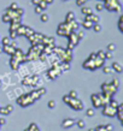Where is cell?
I'll list each match as a JSON object with an SVG mask.
<instances>
[{
  "label": "cell",
  "instance_id": "6da1fadb",
  "mask_svg": "<svg viewBox=\"0 0 123 131\" xmlns=\"http://www.w3.org/2000/svg\"><path fill=\"white\" fill-rule=\"evenodd\" d=\"M105 60L106 59H101V58H95V59H91V58H87V59L83 61L82 66L86 70H89V71H95V69L103 68L105 65Z\"/></svg>",
  "mask_w": 123,
  "mask_h": 131
},
{
  "label": "cell",
  "instance_id": "7a4b0ae2",
  "mask_svg": "<svg viewBox=\"0 0 123 131\" xmlns=\"http://www.w3.org/2000/svg\"><path fill=\"white\" fill-rule=\"evenodd\" d=\"M104 8H106L110 12H121L122 11V5L119 0H104L103 1Z\"/></svg>",
  "mask_w": 123,
  "mask_h": 131
},
{
  "label": "cell",
  "instance_id": "3957f363",
  "mask_svg": "<svg viewBox=\"0 0 123 131\" xmlns=\"http://www.w3.org/2000/svg\"><path fill=\"white\" fill-rule=\"evenodd\" d=\"M16 102H17V105H20L21 107H28V106H32L33 103L35 102V100L30 96L29 93H27V94H23L20 97H17Z\"/></svg>",
  "mask_w": 123,
  "mask_h": 131
},
{
  "label": "cell",
  "instance_id": "277c9868",
  "mask_svg": "<svg viewBox=\"0 0 123 131\" xmlns=\"http://www.w3.org/2000/svg\"><path fill=\"white\" fill-rule=\"evenodd\" d=\"M117 88L113 87L111 84V82H105V83L101 84V93H103L104 95L109 96V97H113L115 94L117 93Z\"/></svg>",
  "mask_w": 123,
  "mask_h": 131
},
{
  "label": "cell",
  "instance_id": "5b68a950",
  "mask_svg": "<svg viewBox=\"0 0 123 131\" xmlns=\"http://www.w3.org/2000/svg\"><path fill=\"white\" fill-rule=\"evenodd\" d=\"M67 105L71 108V110H74V111H82V110L84 108L83 101H81L79 97H74V99L71 97V99L69 100V102H68Z\"/></svg>",
  "mask_w": 123,
  "mask_h": 131
},
{
  "label": "cell",
  "instance_id": "8992f818",
  "mask_svg": "<svg viewBox=\"0 0 123 131\" xmlns=\"http://www.w3.org/2000/svg\"><path fill=\"white\" fill-rule=\"evenodd\" d=\"M70 32H71V30H70V27H69V24L67 22L60 23L58 25V28H57V34L59 36H63V37H68V35Z\"/></svg>",
  "mask_w": 123,
  "mask_h": 131
},
{
  "label": "cell",
  "instance_id": "52a82bcc",
  "mask_svg": "<svg viewBox=\"0 0 123 131\" xmlns=\"http://www.w3.org/2000/svg\"><path fill=\"white\" fill-rule=\"evenodd\" d=\"M103 110H101V113H103V115H105V117H109V118H113L116 115V108L111 107L110 105H105V106H103Z\"/></svg>",
  "mask_w": 123,
  "mask_h": 131
},
{
  "label": "cell",
  "instance_id": "ba28073f",
  "mask_svg": "<svg viewBox=\"0 0 123 131\" xmlns=\"http://www.w3.org/2000/svg\"><path fill=\"white\" fill-rule=\"evenodd\" d=\"M91 101L94 108H101L103 107V101H101V96L100 94H92Z\"/></svg>",
  "mask_w": 123,
  "mask_h": 131
},
{
  "label": "cell",
  "instance_id": "9c48e42d",
  "mask_svg": "<svg viewBox=\"0 0 123 131\" xmlns=\"http://www.w3.org/2000/svg\"><path fill=\"white\" fill-rule=\"evenodd\" d=\"M13 57L15 59H17L20 63H25L27 60H25V53L23 52V49H21V48H16V51H15V53H13Z\"/></svg>",
  "mask_w": 123,
  "mask_h": 131
},
{
  "label": "cell",
  "instance_id": "30bf717a",
  "mask_svg": "<svg viewBox=\"0 0 123 131\" xmlns=\"http://www.w3.org/2000/svg\"><path fill=\"white\" fill-rule=\"evenodd\" d=\"M37 82H39V77H37V76H30V77L24 78L23 84H25V85H30V87H35L36 84H37Z\"/></svg>",
  "mask_w": 123,
  "mask_h": 131
},
{
  "label": "cell",
  "instance_id": "8fae6325",
  "mask_svg": "<svg viewBox=\"0 0 123 131\" xmlns=\"http://www.w3.org/2000/svg\"><path fill=\"white\" fill-rule=\"evenodd\" d=\"M68 39H69V43L74 45V46H77V45L80 43V39L79 36H77V34H76V31H71L69 35H68Z\"/></svg>",
  "mask_w": 123,
  "mask_h": 131
},
{
  "label": "cell",
  "instance_id": "7c38bea8",
  "mask_svg": "<svg viewBox=\"0 0 123 131\" xmlns=\"http://www.w3.org/2000/svg\"><path fill=\"white\" fill-rule=\"evenodd\" d=\"M72 56H74V54H72V51L65 48V51H64V56H63V58H62V61H65V63H71Z\"/></svg>",
  "mask_w": 123,
  "mask_h": 131
},
{
  "label": "cell",
  "instance_id": "4fadbf2b",
  "mask_svg": "<svg viewBox=\"0 0 123 131\" xmlns=\"http://www.w3.org/2000/svg\"><path fill=\"white\" fill-rule=\"evenodd\" d=\"M74 125H75V119H72V118H65L62 122V127H64V129H70Z\"/></svg>",
  "mask_w": 123,
  "mask_h": 131
},
{
  "label": "cell",
  "instance_id": "5bb4252c",
  "mask_svg": "<svg viewBox=\"0 0 123 131\" xmlns=\"http://www.w3.org/2000/svg\"><path fill=\"white\" fill-rule=\"evenodd\" d=\"M13 111V106L12 105H7L4 107H0V115H8L11 114Z\"/></svg>",
  "mask_w": 123,
  "mask_h": 131
},
{
  "label": "cell",
  "instance_id": "9a60e30c",
  "mask_svg": "<svg viewBox=\"0 0 123 131\" xmlns=\"http://www.w3.org/2000/svg\"><path fill=\"white\" fill-rule=\"evenodd\" d=\"M84 19H87V20H91L92 23L94 24V23H99L100 22V17L97 15V13H91V15H87V16H84Z\"/></svg>",
  "mask_w": 123,
  "mask_h": 131
},
{
  "label": "cell",
  "instance_id": "2e32d148",
  "mask_svg": "<svg viewBox=\"0 0 123 131\" xmlns=\"http://www.w3.org/2000/svg\"><path fill=\"white\" fill-rule=\"evenodd\" d=\"M15 51H16V48L13 47V46H11V43L6 45V46H3V52H4V53H6V54H8L10 57L13 56Z\"/></svg>",
  "mask_w": 123,
  "mask_h": 131
},
{
  "label": "cell",
  "instance_id": "e0dca14e",
  "mask_svg": "<svg viewBox=\"0 0 123 131\" xmlns=\"http://www.w3.org/2000/svg\"><path fill=\"white\" fill-rule=\"evenodd\" d=\"M111 69H112V71L117 72V73H121V72L123 71V66L118 63V61H113L111 65Z\"/></svg>",
  "mask_w": 123,
  "mask_h": 131
},
{
  "label": "cell",
  "instance_id": "ac0fdd59",
  "mask_svg": "<svg viewBox=\"0 0 123 131\" xmlns=\"http://www.w3.org/2000/svg\"><path fill=\"white\" fill-rule=\"evenodd\" d=\"M8 64H10V66H11L12 70H18V69H20V64L21 63L17 59H15L13 57H11V59H10Z\"/></svg>",
  "mask_w": 123,
  "mask_h": 131
},
{
  "label": "cell",
  "instance_id": "d6986e66",
  "mask_svg": "<svg viewBox=\"0 0 123 131\" xmlns=\"http://www.w3.org/2000/svg\"><path fill=\"white\" fill-rule=\"evenodd\" d=\"M68 24H69V27H70V30H71V31H77V30H79V28H80V23L76 19L71 20V22H69Z\"/></svg>",
  "mask_w": 123,
  "mask_h": 131
},
{
  "label": "cell",
  "instance_id": "ffe728a7",
  "mask_svg": "<svg viewBox=\"0 0 123 131\" xmlns=\"http://www.w3.org/2000/svg\"><path fill=\"white\" fill-rule=\"evenodd\" d=\"M25 30H27V25H24V24H20V27H18V28H17V30H16L17 37H18V36H24Z\"/></svg>",
  "mask_w": 123,
  "mask_h": 131
},
{
  "label": "cell",
  "instance_id": "44dd1931",
  "mask_svg": "<svg viewBox=\"0 0 123 131\" xmlns=\"http://www.w3.org/2000/svg\"><path fill=\"white\" fill-rule=\"evenodd\" d=\"M81 12L83 13V16H87V15H91V13H93V8L89 7V6H86V5H83V6H81Z\"/></svg>",
  "mask_w": 123,
  "mask_h": 131
},
{
  "label": "cell",
  "instance_id": "7402d4cb",
  "mask_svg": "<svg viewBox=\"0 0 123 131\" xmlns=\"http://www.w3.org/2000/svg\"><path fill=\"white\" fill-rule=\"evenodd\" d=\"M74 19H76L75 13H74L72 11H69L67 13V16H65V22H67V23H69V22H71V20H74Z\"/></svg>",
  "mask_w": 123,
  "mask_h": 131
},
{
  "label": "cell",
  "instance_id": "603a6c76",
  "mask_svg": "<svg viewBox=\"0 0 123 131\" xmlns=\"http://www.w3.org/2000/svg\"><path fill=\"white\" fill-rule=\"evenodd\" d=\"M29 94H30V96H32L35 101H36V100H39L40 97H41V95H40V93H39V90H37V89H33Z\"/></svg>",
  "mask_w": 123,
  "mask_h": 131
},
{
  "label": "cell",
  "instance_id": "cb8c5ba5",
  "mask_svg": "<svg viewBox=\"0 0 123 131\" xmlns=\"http://www.w3.org/2000/svg\"><path fill=\"white\" fill-rule=\"evenodd\" d=\"M80 25H82L84 29H92V27H93V23H92L91 20H87V19H84L82 23L80 24Z\"/></svg>",
  "mask_w": 123,
  "mask_h": 131
},
{
  "label": "cell",
  "instance_id": "d4e9b609",
  "mask_svg": "<svg viewBox=\"0 0 123 131\" xmlns=\"http://www.w3.org/2000/svg\"><path fill=\"white\" fill-rule=\"evenodd\" d=\"M40 20L42 22V23H46L50 20V16H48L47 12H42L41 15H40Z\"/></svg>",
  "mask_w": 123,
  "mask_h": 131
},
{
  "label": "cell",
  "instance_id": "484cf974",
  "mask_svg": "<svg viewBox=\"0 0 123 131\" xmlns=\"http://www.w3.org/2000/svg\"><path fill=\"white\" fill-rule=\"evenodd\" d=\"M11 39L8 37V36H4L3 39H0V43H1V46H6V45H10L11 43Z\"/></svg>",
  "mask_w": 123,
  "mask_h": 131
},
{
  "label": "cell",
  "instance_id": "4316f807",
  "mask_svg": "<svg viewBox=\"0 0 123 131\" xmlns=\"http://www.w3.org/2000/svg\"><path fill=\"white\" fill-rule=\"evenodd\" d=\"M103 72L104 73H105V75H110V73H112V69H111V66H107V65H104L103 68Z\"/></svg>",
  "mask_w": 123,
  "mask_h": 131
},
{
  "label": "cell",
  "instance_id": "83f0119b",
  "mask_svg": "<svg viewBox=\"0 0 123 131\" xmlns=\"http://www.w3.org/2000/svg\"><path fill=\"white\" fill-rule=\"evenodd\" d=\"M94 114H95V108H87L86 110V115H87L88 118L94 117Z\"/></svg>",
  "mask_w": 123,
  "mask_h": 131
},
{
  "label": "cell",
  "instance_id": "f1b7e54d",
  "mask_svg": "<svg viewBox=\"0 0 123 131\" xmlns=\"http://www.w3.org/2000/svg\"><path fill=\"white\" fill-rule=\"evenodd\" d=\"M118 103H119L118 101H117L116 99H113V97H111V99H110V101H109V105H110L111 107H113V108L117 107V106H118Z\"/></svg>",
  "mask_w": 123,
  "mask_h": 131
},
{
  "label": "cell",
  "instance_id": "f546056e",
  "mask_svg": "<svg viewBox=\"0 0 123 131\" xmlns=\"http://www.w3.org/2000/svg\"><path fill=\"white\" fill-rule=\"evenodd\" d=\"M92 29H93V30H94L95 32H100L103 28H101L100 23H94V24H93V27H92Z\"/></svg>",
  "mask_w": 123,
  "mask_h": 131
},
{
  "label": "cell",
  "instance_id": "4dcf8cb0",
  "mask_svg": "<svg viewBox=\"0 0 123 131\" xmlns=\"http://www.w3.org/2000/svg\"><path fill=\"white\" fill-rule=\"evenodd\" d=\"M37 6H39V7L41 8L42 11H46V10H47V7H48V5L46 4V3H45L44 0H41V1L39 3V5H37Z\"/></svg>",
  "mask_w": 123,
  "mask_h": 131
},
{
  "label": "cell",
  "instance_id": "1f68e13d",
  "mask_svg": "<svg viewBox=\"0 0 123 131\" xmlns=\"http://www.w3.org/2000/svg\"><path fill=\"white\" fill-rule=\"evenodd\" d=\"M76 125H77V127H80V129H83V127H86V122H84L83 119H80L76 122Z\"/></svg>",
  "mask_w": 123,
  "mask_h": 131
},
{
  "label": "cell",
  "instance_id": "d6a6232c",
  "mask_svg": "<svg viewBox=\"0 0 123 131\" xmlns=\"http://www.w3.org/2000/svg\"><path fill=\"white\" fill-rule=\"evenodd\" d=\"M34 31H35L34 29H32L30 27H28V25H27V30H25V34H24V36H25V37H28V36H30Z\"/></svg>",
  "mask_w": 123,
  "mask_h": 131
},
{
  "label": "cell",
  "instance_id": "836d02e7",
  "mask_svg": "<svg viewBox=\"0 0 123 131\" xmlns=\"http://www.w3.org/2000/svg\"><path fill=\"white\" fill-rule=\"evenodd\" d=\"M118 29L121 32H123V16H119L118 18Z\"/></svg>",
  "mask_w": 123,
  "mask_h": 131
},
{
  "label": "cell",
  "instance_id": "e575fe53",
  "mask_svg": "<svg viewBox=\"0 0 123 131\" xmlns=\"http://www.w3.org/2000/svg\"><path fill=\"white\" fill-rule=\"evenodd\" d=\"M1 19H3V22H4V23H10V22H11V18H10V16H8V15H6V13H4V15H3Z\"/></svg>",
  "mask_w": 123,
  "mask_h": 131
},
{
  "label": "cell",
  "instance_id": "d590c367",
  "mask_svg": "<svg viewBox=\"0 0 123 131\" xmlns=\"http://www.w3.org/2000/svg\"><path fill=\"white\" fill-rule=\"evenodd\" d=\"M116 48H117V47H116L115 43H109V45H107V51H109V52H112V53H113V52L116 51Z\"/></svg>",
  "mask_w": 123,
  "mask_h": 131
},
{
  "label": "cell",
  "instance_id": "8d00e7d4",
  "mask_svg": "<svg viewBox=\"0 0 123 131\" xmlns=\"http://www.w3.org/2000/svg\"><path fill=\"white\" fill-rule=\"evenodd\" d=\"M68 95L70 96V97H72V99H74V97H77V96H79V93H77V90L72 89V90H70V93H69Z\"/></svg>",
  "mask_w": 123,
  "mask_h": 131
},
{
  "label": "cell",
  "instance_id": "74e56055",
  "mask_svg": "<svg viewBox=\"0 0 123 131\" xmlns=\"http://www.w3.org/2000/svg\"><path fill=\"white\" fill-rule=\"evenodd\" d=\"M47 106H48V108H51V110H53V108H56V106H57V102H56V101H54V100H51V101H48Z\"/></svg>",
  "mask_w": 123,
  "mask_h": 131
},
{
  "label": "cell",
  "instance_id": "f35d334b",
  "mask_svg": "<svg viewBox=\"0 0 123 131\" xmlns=\"http://www.w3.org/2000/svg\"><path fill=\"white\" fill-rule=\"evenodd\" d=\"M97 57H98V58H101V59H105V51H103V49L98 51L97 52Z\"/></svg>",
  "mask_w": 123,
  "mask_h": 131
},
{
  "label": "cell",
  "instance_id": "ab89813d",
  "mask_svg": "<svg viewBox=\"0 0 123 131\" xmlns=\"http://www.w3.org/2000/svg\"><path fill=\"white\" fill-rule=\"evenodd\" d=\"M111 84L113 85V87H116L117 89L119 88V81H118V78H113V80L111 81Z\"/></svg>",
  "mask_w": 123,
  "mask_h": 131
},
{
  "label": "cell",
  "instance_id": "60d3db41",
  "mask_svg": "<svg viewBox=\"0 0 123 131\" xmlns=\"http://www.w3.org/2000/svg\"><path fill=\"white\" fill-rule=\"evenodd\" d=\"M37 90H39V93H40V95H41V96H44V95H46V94H47V89H46V88H44V87L39 88Z\"/></svg>",
  "mask_w": 123,
  "mask_h": 131
},
{
  "label": "cell",
  "instance_id": "b9f144b4",
  "mask_svg": "<svg viewBox=\"0 0 123 131\" xmlns=\"http://www.w3.org/2000/svg\"><path fill=\"white\" fill-rule=\"evenodd\" d=\"M95 10H97V11H103V10H104L103 3H98V4L95 5Z\"/></svg>",
  "mask_w": 123,
  "mask_h": 131
},
{
  "label": "cell",
  "instance_id": "7bdbcfd3",
  "mask_svg": "<svg viewBox=\"0 0 123 131\" xmlns=\"http://www.w3.org/2000/svg\"><path fill=\"white\" fill-rule=\"evenodd\" d=\"M76 34H77V36H79V39L80 40H82L84 36H86V34H84V31H81V30H77L76 31Z\"/></svg>",
  "mask_w": 123,
  "mask_h": 131
},
{
  "label": "cell",
  "instance_id": "ee69618b",
  "mask_svg": "<svg viewBox=\"0 0 123 131\" xmlns=\"http://www.w3.org/2000/svg\"><path fill=\"white\" fill-rule=\"evenodd\" d=\"M8 37H10L11 40H16V39H17L16 31H10V35H8Z\"/></svg>",
  "mask_w": 123,
  "mask_h": 131
},
{
  "label": "cell",
  "instance_id": "f6af8a7d",
  "mask_svg": "<svg viewBox=\"0 0 123 131\" xmlns=\"http://www.w3.org/2000/svg\"><path fill=\"white\" fill-rule=\"evenodd\" d=\"M8 7L11 8V10H17V8L20 7V5H18V3H12V4L10 5Z\"/></svg>",
  "mask_w": 123,
  "mask_h": 131
},
{
  "label": "cell",
  "instance_id": "bcb514c9",
  "mask_svg": "<svg viewBox=\"0 0 123 131\" xmlns=\"http://www.w3.org/2000/svg\"><path fill=\"white\" fill-rule=\"evenodd\" d=\"M87 3V0H76V5L77 6H83Z\"/></svg>",
  "mask_w": 123,
  "mask_h": 131
},
{
  "label": "cell",
  "instance_id": "7dc6e473",
  "mask_svg": "<svg viewBox=\"0 0 123 131\" xmlns=\"http://www.w3.org/2000/svg\"><path fill=\"white\" fill-rule=\"evenodd\" d=\"M112 56H113V54H112V52H109V51L105 52V59H111Z\"/></svg>",
  "mask_w": 123,
  "mask_h": 131
},
{
  "label": "cell",
  "instance_id": "c3c4849f",
  "mask_svg": "<svg viewBox=\"0 0 123 131\" xmlns=\"http://www.w3.org/2000/svg\"><path fill=\"white\" fill-rule=\"evenodd\" d=\"M34 12H35L36 15H41V13H42V10H41V8H40L39 6L36 5V6H35V8H34Z\"/></svg>",
  "mask_w": 123,
  "mask_h": 131
},
{
  "label": "cell",
  "instance_id": "681fc988",
  "mask_svg": "<svg viewBox=\"0 0 123 131\" xmlns=\"http://www.w3.org/2000/svg\"><path fill=\"white\" fill-rule=\"evenodd\" d=\"M105 129H106V131H113V126H112L111 124H106Z\"/></svg>",
  "mask_w": 123,
  "mask_h": 131
},
{
  "label": "cell",
  "instance_id": "f907efd6",
  "mask_svg": "<svg viewBox=\"0 0 123 131\" xmlns=\"http://www.w3.org/2000/svg\"><path fill=\"white\" fill-rule=\"evenodd\" d=\"M11 46H13L15 48H18V43H17V41H11Z\"/></svg>",
  "mask_w": 123,
  "mask_h": 131
},
{
  "label": "cell",
  "instance_id": "816d5d0a",
  "mask_svg": "<svg viewBox=\"0 0 123 131\" xmlns=\"http://www.w3.org/2000/svg\"><path fill=\"white\" fill-rule=\"evenodd\" d=\"M68 49H70V51H72V49H74V48H75V46H74V45H71V43H69V42H68Z\"/></svg>",
  "mask_w": 123,
  "mask_h": 131
},
{
  "label": "cell",
  "instance_id": "f5cc1de1",
  "mask_svg": "<svg viewBox=\"0 0 123 131\" xmlns=\"http://www.w3.org/2000/svg\"><path fill=\"white\" fill-rule=\"evenodd\" d=\"M40 1H41V0H32V4L34 5V6H36V5H39Z\"/></svg>",
  "mask_w": 123,
  "mask_h": 131
},
{
  "label": "cell",
  "instance_id": "db71d44e",
  "mask_svg": "<svg viewBox=\"0 0 123 131\" xmlns=\"http://www.w3.org/2000/svg\"><path fill=\"white\" fill-rule=\"evenodd\" d=\"M45 3H46V4L47 5H50V4H52V3H53V0H44Z\"/></svg>",
  "mask_w": 123,
  "mask_h": 131
},
{
  "label": "cell",
  "instance_id": "11a10c76",
  "mask_svg": "<svg viewBox=\"0 0 123 131\" xmlns=\"http://www.w3.org/2000/svg\"><path fill=\"white\" fill-rule=\"evenodd\" d=\"M0 53H3V46H0Z\"/></svg>",
  "mask_w": 123,
  "mask_h": 131
},
{
  "label": "cell",
  "instance_id": "9f6ffc18",
  "mask_svg": "<svg viewBox=\"0 0 123 131\" xmlns=\"http://www.w3.org/2000/svg\"><path fill=\"white\" fill-rule=\"evenodd\" d=\"M88 131H95V129H89Z\"/></svg>",
  "mask_w": 123,
  "mask_h": 131
},
{
  "label": "cell",
  "instance_id": "6f0895ef",
  "mask_svg": "<svg viewBox=\"0 0 123 131\" xmlns=\"http://www.w3.org/2000/svg\"><path fill=\"white\" fill-rule=\"evenodd\" d=\"M98 1H100V3H103V1H104V0H98Z\"/></svg>",
  "mask_w": 123,
  "mask_h": 131
},
{
  "label": "cell",
  "instance_id": "680465c9",
  "mask_svg": "<svg viewBox=\"0 0 123 131\" xmlns=\"http://www.w3.org/2000/svg\"><path fill=\"white\" fill-rule=\"evenodd\" d=\"M63 1H69V0H63Z\"/></svg>",
  "mask_w": 123,
  "mask_h": 131
},
{
  "label": "cell",
  "instance_id": "91938a15",
  "mask_svg": "<svg viewBox=\"0 0 123 131\" xmlns=\"http://www.w3.org/2000/svg\"><path fill=\"white\" fill-rule=\"evenodd\" d=\"M0 87H1V82H0Z\"/></svg>",
  "mask_w": 123,
  "mask_h": 131
}]
</instances>
